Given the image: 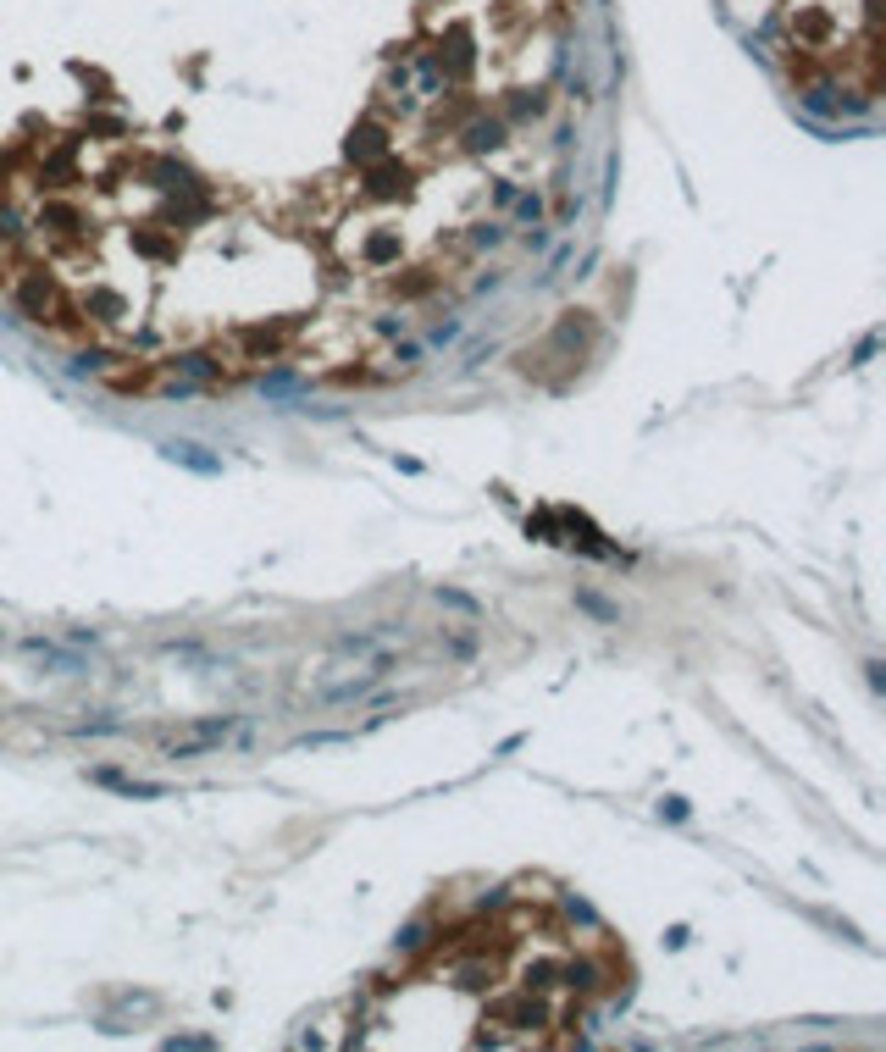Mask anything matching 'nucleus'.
<instances>
[{
  "mask_svg": "<svg viewBox=\"0 0 886 1052\" xmlns=\"http://www.w3.org/2000/svg\"><path fill=\"white\" fill-rule=\"evenodd\" d=\"M659 820H687V803L682 798H665V803H659Z\"/></svg>",
  "mask_w": 886,
  "mask_h": 1052,
  "instance_id": "5",
  "label": "nucleus"
},
{
  "mask_svg": "<svg viewBox=\"0 0 886 1052\" xmlns=\"http://www.w3.org/2000/svg\"><path fill=\"white\" fill-rule=\"evenodd\" d=\"M161 455H167L172 466H189V471H200V477H216V471H222V460H216V455H200V443H167Z\"/></svg>",
  "mask_w": 886,
  "mask_h": 1052,
  "instance_id": "2",
  "label": "nucleus"
},
{
  "mask_svg": "<svg viewBox=\"0 0 886 1052\" xmlns=\"http://www.w3.org/2000/svg\"><path fill=\"white\" fill-rule=\"evenodd\" d=\"M95 781L100 787H111V792H122V798H167V781H133V776H117V770H95Z\"/></svg>",
  "mask_w": 886,
  "mask_h": 1052,
  "instance_id": "1",
  "label": "nucleus"
},
{
  "mask_svg": "<svg viewBox=\"0 0 886 1052\" xmlns=\"http://www.w3.org/2000/svg\"><path fill=\"white\" fill-rule=\"evenodd\" d=\"M438 598L443 604H455V610H466V615H482V604L471 593H460V587H438Z\"/></svg>",
  "mask_w": 886,
  "mask_h": 1052,
  "instance_id": "4",
  "label": "nucleus"
},
{
  "mask_svg": "<svg viewBox=\"0 0 886 1052\" xmlns=\"http://www.w3.org/2000/svg\"><path fill=\"white\" fill-rule=\"evenodd\" d=\"M576 610H587V615H599V621H610V626H615V621H621V610H615L610 598H599V593H593V587H576Z\"/></svg>",
  "mask_w": 886,
  "mask_h": 1052,
  "instance_id": "3",
  "label": "nucleus"
}]
</instances>
